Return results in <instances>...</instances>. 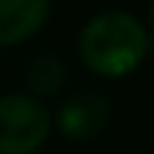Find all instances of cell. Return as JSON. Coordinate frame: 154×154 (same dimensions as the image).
Here are the masks:
<instances>
[{
    "label": "cell",
    "instance_id": "5",
    "mask_svg": "<svg viewBox=\"0 0 154 154\" xmlns=\"http://www.w3.org/2000/svg\"><path fill=\"white\" fill-rule=\"evenodd\" d=\"M68 81V68L57 54H38L24 70V84L32 97H51Z\"/></svg>",
    "mask_w": 154,
    "mask_h": 154
},
{
    "label": "cell",
    "instance_id": "3",
    "mask_svg": "<svg viewBox=\"0 0 154 154\" xmlns=\"http://www.w3.org/2000/svg\"><path fill=\"white\" fill-rule=\"evenodd\" d=\"M111 119V103L106 95L95 89H84L70 95L57 111V127L70 141H89L97 138Z\"/></svg>",
    "mask_w": 154,
    "mask_h": 154
},
{
    "label": "cell",
    "instance_id": "2",
    "mask_svg": "<svg viewBox=\"0 0 154 154\" xmlns=\"http://www.w3.org/2000/svg\"><path fill=\"white\" fill-rule=\"evenodd\" d=\"M51 130L49 111L32 95L0 97V154L38 152Z\"/></svg>",
    "mask_w": 154,
    "mask_h": 154
},
{
    "label": "cell",
    "instance_id": "6",
    "mask_svg": "<svg viewBox=\"0 0 154 154\" xmlns=\"http://www.w3.org/2000/svg\"><path fill=\"white\" fill-rule=\"evenodd\" d=\"M149 27H152V32H154V3H152V8H149Z\"/></svg>",
    "mask_w": 154,
    "mask_h": 154
},
{
    "label": "cell",
    "instance_id": "4",
    "mask_svg": "<svg viewBox=\"0 0 154 154\" xmlns=\"http://www.w3.org/2000/svg\"><path fill=\"white\" fill-rule=\"evenodd\" d=\"M49 16V0H0V46L35 35Z\"/></svg>",
    "mask_w": 154,
    "mask_h": 154
},
{
    "label": "cell",
    "instance_id": "1",
    "mask_svg": "<svg viewBox=\"0 0 154 154\" xmlns=\"http://www.w3.org/2000/svg\"><path fill=\"white\" fill-rule=\"evenodd\" d=\"M149 46L152 38L146 27L125 11H103L92 16L79 35L84 65L108 79L133 73L146 60Z\"/></svg>",
    "mask_w": 154,
    "mask_h": 154
}]
</instances>
